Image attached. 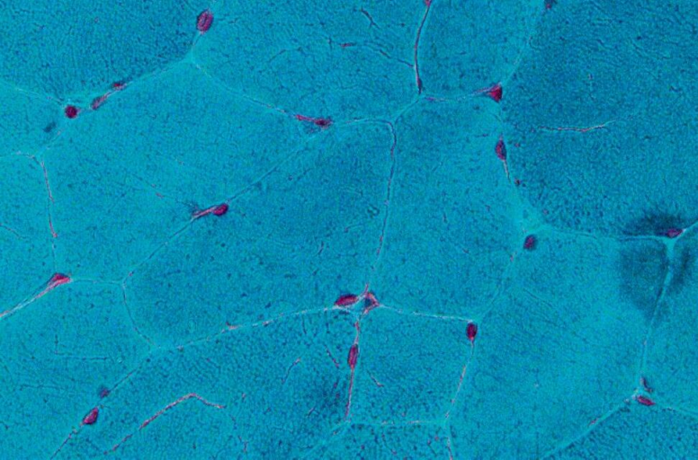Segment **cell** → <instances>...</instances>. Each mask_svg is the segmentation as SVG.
I'll use <instances>...</instances> for the list:
<instances>
[{"mask_svg":"<svg viewBox=\"0 0 698 460\" xmlns=\"http://www.w3.org/2000/svg\"><path fill=\"white\" fill-rule=\"evenodd\" d=\"M527 16L528 0H429L416 49L419 88L453 98L490 87L515 61Z\"/></svg>","mask_w":698,"mask_h":460,"instance_id":"obj_1","label":"cell"}]
</instances>
